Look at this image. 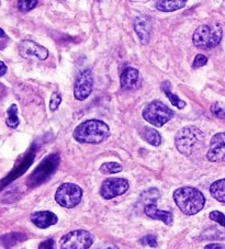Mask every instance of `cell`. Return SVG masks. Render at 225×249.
Segmentation results:
<instances>
[{
	"label": "cell",
	"instance_id": "1",
	"mask_svg": "<svg viewBox=\"0 0 225 249\" xmlns=\"http://www.w3.org/2000/svg\"><path fill=\"white\" fill-rule=\"evenodd\" d=\"M174 201L185 215H194L205 208L206 197L193 187H181L174 191Z\"/></svg>",
	"mask_w": 225,
	"mask_h": 249
},
{
	"label": "cell",
	"instance_id": "2",
	"mask_svg": "<svg viewBox=\"0 0 225 249\" xmlns=\"http://www.w3.org/2000/svg\"><path fill=\"white\" fill-rule=\"evenodd\" d=\"M110 135V128L101 120H87L74 131L77 142L84 144H100Z\"/></svg>",
	"mask_w": 225,
	"mask_h": 249
},
{
	"label": "cell",
	"instance_id": "3",
	"mask_svg": "<svg viewBox=\"0 0 225 249\" xmlns=\"http://www.w3.org/2000/svg\"><path fill=\"white\" fill-rule=\"evenodd\" d=\"M205 134L197 126H185L177 132L175 145L180 154L191 156L202 148Z\"/></svg>",
	"mask_w": 225,
	"mask_h": 249
},
{
	"label": "cell",
	"instance_id": "4",
	"mask_svg": "<svg viewBox=\"0 0 225 249\" xmlns=\"http://www.w3.org/2000/svg\"><path fill=\"white\" fill-rule=\"evenodd\" d=\"M223 30L220 23H206L199 27L192 36L194 46L202 50H210L220 44Z\"/></svg>",
	"mask_w": 225,
	"mask_h": 249
},
{
	"label": "cell",
	"instance_id": "5",
	"mask_svg": "<svg viewBox=\"0 0 225 249\" xmlns=\"http://www.w3.org/2000/svg\"><path fill=\"white\" fill-rule=\"evenodd\" d=\"M174 115L175 112L169 107L157 100L150 102L143 110V118L156 127L165 125L167 122L170 121Z\"/></svg>",
	"mask_w": 225,
	"mask_h": 249
},
{
	"label": "cell",
	"instance_id": "6",
	"mask_svg": "<svg viewBox=\"0 0 225 249\" xmlns=\"http://www.w3.org/2000/svg\"><path fill=\"white\" fill-rule=\"evenodd\" d=\"M83 197V190L75 183L66 182L60 184L55 193V200L60 207L73 209L80 203Z\"/></svg>",
	"mask_w": 225,
	"mask_h": 249
},
{
	"label": "cell",
	"instance_id": "7",
	"mask_svg": "<svg viewBox=\"0 0 225 249\" xmlns=\"http://www.w3.org/2000/svg\"><path fill=\"white\" fill-rule=\"evenodd\" d=\"M94 239V235L88 231H72L60 238L59 249H89L93 246Z\"/></svg>",
	"mask_w": 225,
	"mask_h": 249
},
{
	"label": "cell",
	"instance_id": "8",
	"mask_svg": "<svg viewBox=\"0 0 225 249\" xmlns=\"http://www.w3.org/2000/svg\"><path fill=\"white\" fill-rule=\"evenodd\" d=\"M130 183L125 178H108L100 187V196L106 200L124 195L129 190Z\"/></svg>",
	"mask_w": 225,
	"mask_h": 249
},
{
	"label": "cell",
	"instance_id": "9",
	"mask_svg": "<svg viewBox=\"0 0 225 249\" xmlns=\"http://www.w3.org/2000/svg\"><path fill=\"white\" fill-rule=\"evenodd\" d=\"M94 88V76L90 70H86L81 71L74 87V97L76 100L84 101L87 99Z\"/></svg>",
	"mask_w": 225,
	"mask_h": 249
},
{
	"label": "cell",
	"instance_id": "10",
	"mask_svg": "<svg viewBox=\"0 0 225 249\" xmlns=\"http://www.w3.org/2000/svg\"><path fill=\"white\" fill-rule=\"evenodd\" d=\"M19 53L23 58H36L38 59V61H45L47 56H49V51L45 47L30 40H25L20 43Z\"/></svg>",
	"mask_w": 225,
	"mask_h": 249
},
{
	"label": "cell",
	"instance_id": "11",
	"mask_svg": "<svg viewBox=\"0 0 225 249\" xmlns=\"http://www.w3.org/2000/svg\"><path fill=\"white\" fill-rule=\"evenodd\" d=\"M206 158L212 162L225 161V133H218L212 137Z\"/></svg>",
	"mask_w": 225,
	"mask_h": 249
},
{
	"label": "cell",
	"instance_id": "12",
	"mask_svg": "<svg viewBox=\"0 0 225 249\" xmlns=\"http://www.w3.org/2000/svg\"><path fill=\"white\" fill-rule=\"evenodd\" d=\"M121 87L128 91H133L141 87L142 76L140 71L133 67H125L120 77Z\"/></svg>",
	"mask_w": 225,
	"mask_h": 249
},
{
	"label": "cell",
	"instance_id": "13",
	"mask_svg": "<svg viewBox=\"0 0 225 249\" xmlns=\"http://www.w3.org/2000/svg\"><path fill=\"white\" fill-rule=\"evenodd\" d=\"M152 20L150 17L145 15L138 16L134 20V30L137 34L142 44H149L150 40V33H152Z\"/></svg>",
	"mask_w": 225,
	"mask_h": 249
},
{
	"label": "cell",
	"instance_id": "14",
	"mask_svg": "<svg viewBox=\"0 0 225 249\" xmlns=\"http://www.w3.org/2000/svg\"><path fill=\"white\" fill-rule=\"evenodd\" d=\"M58 218L56 214L51 211H38L34 212L31 215V222L38 229H47L57 223Z\"/></svg>",
	"mask_w": 225,
	"mask_h": 249
},
{
	"label": "cell",
	"instance_id": "15",
	"mask_svg": "<svg viewBox=\"0 0 225 249\" xmlns=\"http://www.w3.org/2000/svg\"><path fill=\"white\" fill-rule=\"evenodd\" d=\"M144 213L152 220L162 221L166 225H171L172 222H174V215H172L171 212L159 210L155 203L147 204L144 208Z\"/></svg>",
	"mask_w": 225,
	"mask_h": 249
},
{
	"label": "cell",
	"instance_id": "16",
	"mask_svg": "<svg viewBox=\"0 0 225 249\" xmlns=\"http://www.w3.org/2000/svg\"><path fill=\"white\" fill-rule=\"evenodd\" d=\"M140 135L146 143L155 146V147H157V146L162 144V136L159 134V132L157 130H155V128L149 126L142 127L140 131Z\"/></svg>",
	"mask_w": 225,
	"mask_h": 249
},
{
	"label": "cell",
	"instance_id": "17",
	"mask_svg": "<svg viewBox=\"0 0 225 249\" xmlns=\"http://www.w3.org/2000/svg\"><path fill=\"white\" fill-rule=\"evenodd\" d=\"M27 240V236L22 233H9L0 237V246L5 248H11Z\"/></svg>",
	"mask_w": 225,
	"mask_h": 249
},
{
	"label": "cell",
	"instance_id": "18",
	"mask_svg": "<svg viewBox=\"0 0 225 249\" xmlns=\"http://www.w3.org/2000/svg\"><path fill=\"white\" fill-rule=\"evenodd\" d=\"M185 6H186L185 0H171V1H165V0H162V1L156 2V9L163 12H172V11L179 10Z\"/></svg>",
	"mask_w": 225,
	"mask_h": 249
},
{
	"label": "cell",
	"instance_id": "19",
	"mask_svg": "<svg viewBox=\"0 0 225 249\" xmlns=\"http://www.w3.org/2000/svg\"><path fill=\"white\" fill-rule=\"evenodd\" d=\"M211 196L219 202L225 203V178L216 180L210 186Z\"/></svg>",
	"mask_w": 225,
	"mask_h": 249
},
{
	"label": "cell",
	"instance_id": "20",
	"mask_svg": "<svg viewBox=\"0 0 225 249\" xmlns=\"http://www.w3.org/2000/svg\"><path fill=\"white\" fill-rule=\"evenodd\" d=\"M159 196H161V193H159L157 189L152 188L150 189V190H146L145 192L142 193L140 196V202L144 203V208H145L147 204L155 203V201L159 199Z\"/></svg>",
	"mask_w": 225,
	"mask_h": 249
},
{
	"label": "cell",
	"instance_id": "21",
	"mask_svg": "<svg viewBox=\"0 0 225 249\" xmlns=\"http://www.w3.org/2000/svg\"><path fill=\"white\" fill-rule=\"evenodd\" d=\"M8 119H7V125L11 128H16L19 125V118H18V108L16 105H12L9 109H8Z\"/></svg>",
	"mask_w": 225,
	"mask_h": 249
},
{
	"label": "cell",
	"instance_id": "22",
	"mask_svg": "<svg viewBox=\"0 0 225 249\" xmlns=\"http://www.w3.org/2000/svg\"><path fill=\"white\" fill-rule=\"evenodd\" d=\"M123 170V167L119 162H105L100 167V171L105 175H112V174H118Z\"/></svg>",
	"mask_w": 225,
	"mask_h": 249
},
{
	"label": "cell",
	"instance_id": "23",
	"mask_svg": "<svg viewBox=\"0 0 225 249\" xmlns=\"http://www.w3.org/2000/svg\"><path fill=\"white\" fill-rule=\"evenodd\" d=\"M163 90H164V92H165V94L167 96V98L169 99V101L176 107V108H178V109H184L185 108L186 102L184 100H181V99L178 96H177V94L172 93L170 91L169 86H167L166 88L163 86Z\"/></svg>",
	"mask_w": 225,
	"mask_h": 249
},
{
	"label": "cell",
	"instance_id": "24",
	"mask_svg": "<svg viewBox=\"0 0 225 249\" xmlns=\"http://www.w3.org/2000/svg\"><path fill=\"white\" fill-rule=\"evenodd\" d=\"M211 112L213 113L216 118L225 119V106L221 102H214L211 106Z\"/></svg>",
	"mask_w": 225,
	"mask_h": 249
},
{
	"label": "cell",
	"instance_id": "25",
	"mask_svg": "<svg viewBox=\"0 0 225 249\" xmlns=\"http://www.w3.org/2000/svg\"><path fill=\"white\" fill-rule=\"evenodd\" d=\"M38 1L37 0H32V1H25V0H21V1H18V8L23 12H28L30 10L34 9L37 7Z\"/></svg>",
	"mask_w": 225,
	"mask_h": 249
},
{
	"label": "cell",
	"instance_id": "26",
	"mask_svg": "<svg viewBox=\"0 0 225 249\" xmlns=\"http://www.w3.org/2000/svg\"><path fill=\"white\" fill-rule=\"evenodd\" d=\"M210 220H212L213 222H216L218 224H220L221 226L225 227V215L220 211H212L210 213Z\"/></svg>",
	"mask_w": 225,
	"mask_h": 249
},
{
	"label": "cell",
	"instance_id": "27",
	"mask_svg": "<svg viewBox=\"0 0 225 249\" xmlns=\"http://www.w3.org/2000/svg\"><path fill=\"white\" fill-rule=\"evenodd\" d=\"M140 242L142 245H144V246H150L153 248L157 246V237L155 235H146L140 240Z\"/></svg>",
	"mask_w": 225,
	"mask_h": 249
},
{
	"label": "cell",
	"instance_id": "28",
	"mask_svg": "<svg viewBox=\"0 0 225 249\" xmlns=\"http://www.w3.org/2000/svg\"><path fill=\"white\" fill-rule=\"evenodd\" d=\"M60 102H62V96H60L59 93L54 92L53 94H52L51 101H50V109H51V111H56V110H57L59 105H60Z\"/></svg>",
	"mask_w": 225,
	"mask_h": 249
},
{
	"label": "cell",
	"instance_id": "29",
	"mask_svg": "<svg viewBox=\"0 0 225 249\" xmlns=\"http://www.w3.org/2000/svg\"><path fill=\"white\" fill-rule=\"evenodd\" d=\"M206 63H207V57L202 54H198L197 56L194 57V61L192 63V67L193 68L202 67V66H205Z\"/></svg>",
	"mask_w": 225,
	"mask_h": 249
},
{
	"label": "cell",
	"instance_id": "30",
	"mask_svg": "<svg viewBox=\"0 0 225 249\" xmlns=\"http://www.w3.org/2000/svg\"><path fill=\"white\" fill-rule=\"evenodd\" d=\"M38 249H56L54 240L53 239H47V240H45V242L41 243Z\"/></svg>",
	"mask_w": 225,
	"mask_h": 249
},
{
	"label": "cell",
	"instance_id": "31",
	"mask_svg": "<svg viewBox=\"0 0 225 249\" xmlns=\"http://www.w3.org/2000/svg\"><path fill=\"white\" fill-rule=\"evenodd\" d=\"M96 249H119V247L113 243H107V244L101 245V246L97 247Z\"/></svg>",
	"mask_w": 225,
	"mask_h": 249
},
{
	"label": "cell",
	"instance_id": "32",
	"mask_svg": "<svg viewBox=\"0 0 225 249\" xmlns=\"http://www.w3.org/2000/svg\"><path fill=\"white\" fill-rule=\"evenodd\" d=\"M205 249H225V245H223V244H209V245H206Z\"/></svg>",
	"mask_w": 225,
	"mask_h": 249
},
{
	"label": "cell",
	"instance_id": "33",
	"mask_svg": "<svg viewBox=\"0 0 225 249\" xmlns=\"http://www.w3.org/2000/svg\"><path fill=\"white\" fill-rule=\"evenodd\" d=\"M7 72V66L5 63L0 62V76H3Z\"/></svg>",
	"mask_w": 225,
	"mask_h": 249
},
{
	"label": "cell",
	"instance_id": "34",
	"mask_svg": "<svg viewBox=\"0 0 225 249\" xmlns=\"http://www.w3.org/2000/svg\"><path fill=\"white\" fill-rule=\"evenodd\" d=\"M3 36H5V32H3V30L0 28V37H2Z\"/></svg>",
	"mask_w": 225,
	"mask_h": 249
}]
</instances>
